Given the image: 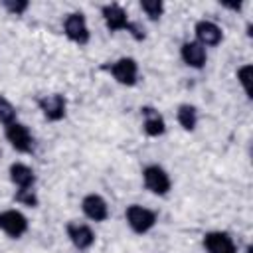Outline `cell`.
<instances>
[{
  "label": "cell",
  "instance_id": "16",
  "mask_svg": "<svg viewBox=\"0 0 253 253\" xmlns=\"http://www.w3.org/2000/svg\"><path fill=\"white\" fill-rule=\"evenodd\" d=\"M176 121L186 132H194L198 123H200V111L192 103H180L176 107Z\"/></svg>",
  "mask_w": 253,
  "mask_h": 253
},
{
  "label": "cell",
  "instance_id": "19",
  "mask_svg": "<svg viewBox=\"0 0 253 253\" xmlns=\"http://www.w3.org/2000/svg\"><path fill=\"white\" fill-rule=\"evenodd\" d=\"M16 121H18V109H16V105L6 95H0V125L2 126H8V125H12Z\"/></svg>",
  "mask_w": 253,
  "mask_h": 253
},
{
  "label": "cell",
  "instance_id": "5",
  "mask_svg": "<svg viewBox=\"0 0 253 253\" xmlns=\"http://www.w3.org/2000/svg\"><path fill=\"white\" fill-rule=\"evenodd\" d=\"M61 26H63L65 38H67L71 43L83 47V45H87V43L91 42V30H89V24H87V18H85L83 12L75 10V12L65 14Z\"/></svg>",
  "mask_w": 253,
  "mask_h": 253
},
{
  "label": "cell",
  "instance_id": "2",
  "mask_svg": "<svg viewBox=\"0 0 253 253\" xmlns=\"http://www.w3.org/2000/svg\"><path fill=\"white\" fill-rule=\"evenodd\" d=\"M125 221L134 235H146L156 227L158 213L152 208H146L140 204H128L125 208Z\"/></svg>",
  "mask_w": 253,
  "mask_h": 253
},
{
  "label": "cell",
  "instance_id": "11",
  "mask_svg": "<svg viewBox=\"0 0 253 253\" xmlns=\"http://www.w3.org/2000/svg\"><path fill=\"white\" fill-rule=\"evenodd\" d=\"M202 247L206 253H239L235 239L223 229L206 231L202 237Z\"/></svg>",
  "mask_w": 253,
  "mask_h": 253
},
{
  "label": "cell",
  "instance_id": "12",
  "mask_svg": "<svg viewBox=\"0 0 253 253\" xmlns=\"http://www.w3.org/2000/svg\"><path fill=\"white\" fill-rule=\"evenodd\" d=\"M81 211L89 221H95V223H103L111 215L107 200L97 192H89L81 198Z\"/></svg>",
  "mask_w": 253,
  "mask_h": 253
},
{
  "label": "cell",
  "instance_id": "13",
  "mask_svg": "<svg viewBox=\"0 0 253 253\" xmlns=\"http://www.w3.org/2000/svg\"><path fill=\"white\" fill-rule=\"evenodd\" d=\"M140 117H142V132L148 138H160L166 134V119L164 115L152 107V105H142L140 107Z\"/></svg>",
  "mask_w": 253,
  "mask_h": 253
},
{
  "label": "cell",
  "instance_id": "3",
  "mask_svg": "<svg viewBox=\"0 0 253 253\" xmlns=\"http://www.w3.org/2000/svg\"><path fill=\"white\" fill-rule=\"evenodd\" d=\"M140 176H142V186L150 194H154L158 198H164V196L170 194V190H172V178H170V174H168V170L164 166H160L156 162L146 164L142 168V174Z\"/></svg>",
  "mask_w": 253,
  "mask_h": 253
},
{
  "label": "cell",
  "instance_id": "17",
  "mask_svg": "<svg viewBox=\"0 0 253 253\" xmlns=\"http://www.w3.org/2000/svg\"><path fill=\"white\" fill-rule=\"evenodd\" d=\"M235 77H237V83L241 85L245 97L247 99H253V89H251V83H253V65L251 63L239 65L237 71H235Z\"/></svg>",
  "mask_w": 253,
  "mask_h": 253
},
{
  "label": "cell",
  "instance_id": "21",
  "mask_svg": "<svg viewBox=\"0 0 253 253\" xmlns=\"http://www.w3.org/2000/svg\"><path fill=\"white\" fill-rule=\"evenodd\" d=\"M0 4L10 16H24L30 10V2L28 0H2Z\"/></svg>",
  "mask_w": 253,
  "mask_h": 253
},
{
  "label": "cell",
  "instance_id": "20",
  "mask_svg": "<svg viewBox=\"0 0 253 253\" xmlns=\"http://www.w3.org/2000/svg\"><path fill=\"white\" fill-rule=\"evenodd\" d=\"M14 202L18 206H24V208H38L40 206V196L34 188H20L14 192Z\"/></svg>",
  "mask_w": 253,
  "mask_h": 253
},
{
  "label": "cell",
  "instance_id": "14",
  "mask_svg": "<svg viewBox=\"0 0 253 253\" xmlns=\"http://www.w3.org/2000/svg\"><path fill=\"white\" fill-rule=\"evenodd\" d=\"M180 59L186 67L200 71L208 63V49L204 45H200L196 40H186L180 45Z\"/></svg>",
  "mask_w": 253,
  "mask_h": 253
},
{
  "label": "cell",
  "instance_id": "18",
  "mask_svg": "<svg viewBox=\"0 0 253 253\" xmlns=\"http://www.w3.org/2000/svg\"><path fill=\"white\" fill-rule=\"evenodd\" d=\"M138 6L150 22H158L166 12V4L162 0H140Z\"/></svg>",
  "mask_w": 253,
  "mask_h": 253
},
{
  "label": "cell",
  "instance_id": "10",
  "mask_svg": "<svg viewBox=\"0 0 253 253\" xmlns=\"http://www.w3.org/2000/svg\"><path fill=\"white\" fill-rule=\"evenodd\" d=\"M194 40L200 45H204L206 49L208 47H217L223 42V28L213 20L202 18L194 24Z\"/></svg>",
  "mask_w": 253,
  "mask_h": 253
},
{
  "label": "cell",
  "instance_id": "8",
  "mask_svg": "<svg viewBox=\"0 0 253 253\" xmlns=\"http://www.w3.org/2000/svg\"><path fill=\"white\" fill-rule=\"evenodd\" d=\"M38 109L47 123H59L67 115V97L63 93H45L38 97Z\"/></svg>",
  "mask_w": 253,
  "mask_h": 253
},
{
  "label": "cell",
  "instance_id": "9",
  "mask_svg": "<svg viewBox=\"0 0 253 253\" xmlns=\"http://www.w3.org/2000/svg\"><path fill=\"white\" fill-rule=\"evenodd\" d=\"M101 18L103 24L109 32L117 34V32H126L130 26V16L126 12V8L119 2H109L101 6Z\"/></svg>",
  "mask_w": 253,
  "mask_h": 253
},
{
  "label": "cell",
  "instance_id": "7",
  "mask_svg": "<svg viewBox=\"0 0 253 253\" xmlns=\"http://www.w3.org/2000/svg\"><path fill=\"white\" fill-rule=\"evenodd\" d=\"M65 235L69 239V243L77 249V251H89L95 241H97V233L95 229L85 223V221H77V219H69L65 223Z\"/></svg>",
  "mask_w": 253,
  "mask_h": 253
},
{
  "label": "cell",
  "instance_id": "6",
  "mask_svg": "<svg viewBox=\"0 0 253 253\" xmlns=\"http://www.w3.org/2000/svg\"><path fill=\"white\" fill-rule=\"evenodd\" d=\"M30 229V219L16 208L0 210V231L10 239H22Z\"/></svg>",
  "mask_w": 253,
  "mask_h": 253
},
{
  "label": "cell",
  "instance_id": "22",
  "mask_svg": "<svg viewBox=\"0 0 253 253\" xmlns=\"http://www.w3.org/2000/svg\"><path fill=\"white\" fill-rule=\"evenodd\" d=\"M126 34H128L134 42H144V40H146V30H144V26H142L140 22H134V20H130V26H128Z\"/></svg>",
  "mask_w": 253,
  "mask_h": 253
},
{
  "label": "cell",
  "instance_id": "15",
  "mask_svg": "<svg viewBox=\"0 0 253 253\" xmlns=\"http://www.w3.org/2000/svg\"><path fill=\"white\" fill-rule=\"evenodd\" d=\"M8 178H10V182H12V186L16 190H20V188H36V182H38L36 170L30 164L20 162V160H16V162H12L8 166Z\"/></svg>",
  "mask_w": 253,
  "mask_h": 253
},
{
  "label": "cell",
  "instance_id": "4",
  "mask_svg": "<svg viewBox=\"0 0 253 253\" xmlns=\"http://www.w3.org/2000/svg\"><path fill=\"white\" fill-rule=\"evenodd\" d=\"M4 138L8 140L10 148L16 150L18 154H32L36 150V136L30 130V126L22 121L4 126Z\"/></svg>",
  "mask_w": 253,
  "mask_h": 253
},
{
  "label": "cell",
  "instance_id": "1",
  "mask_svg": "<svg viewBox=\"0 0 253 253\" xmlns=\"http://www.w3.org/2000/svg\"><path fill=\"white\" fill-rule=\"evenodd\" d=\"M101 69L107 71L115 79V83H119L123 87H134L140 79L138 61L130 55H123V57H117L113 61H107Z\"/></svg>",
  "mask_w": 253,
  "mask_h": 253
}]
</instances>
